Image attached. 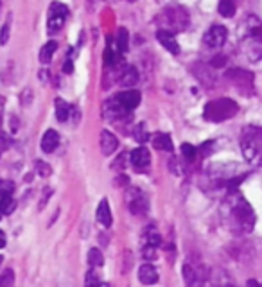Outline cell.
<instances>
[{
    "label": "cell",
    "instance_id": "2",
    "mask_svg": "<svg viewBox=\"0 0 262 287\" xmlns=\"http://www.w3.org/2000/svg\"><path fill=\"white\" fill-rule=\"evenodd\" d=\"M230 210V219L235 224V228L241 232H252L255 224V212L250 206V203L241 196H234L228 203Z\"/></svg>",
    "mask_w": 262,
    "mask_h": 287
},
{
    "label": "cell",
    "instance_id": "30",
    "mask_svg": "<svg viewBox=\"0 0 262 287\" xmlns=\"http://www.w3.org/2000/svg\"><path fill=\"white\" fill-rule=\"evenodd\" d=\"M135 140H137V142H145V140L149 139V135H147V129L144 128V126L142 124H138L137 128H135Z\"/></svg>",
    "mask_w": 262,
    "mask_h": 287
},
{
    "label": "cell",
    "instance_id": "34",
    "mask_svg": "<svg viewBox=\"0 0 262 287\" xmlns=\"http://www.w3.org/2000/svg\"><path fill=\"white\" fill-rule=\"evenodd\" d=\"M7 40H9V20H7L6 24L2 25V31H0V43H2V45H6Z\"/></svg>",
    "mask_w": 262,
    "mask_h": 287
},
{
    "label": "cell",
    "instance_id": "35",
    "mask_svg": "<svg viewBox=\"0 0 262 287\" xmlns=\"http://www.w3.org/2000/svg\"><path fill=\"white\" fill-rule=\"evenodd\" d=\"M142 253H144V259H147V260L156 259V248H151V246H144Z\"/></svg>",
    "mask_w": 262,
    "mask_h": 287
},
{
    "label": "cell",
    "instance_id": "17",
    "mask_svg": "<svg viewBox=\"0 0 262 287\" xmlns=\"http://www.w3.org/2000/svg\"><path fill=\"white\" fill-rule=\"evenodd\" d=\"M96 217L99 221V224H103L106 228L111 226V210H110V205H108V199H101L99 206H97Z\"/></svg>",
    "mask_w": 262,
    "mask_h": 287
},
{
    "label": "cell",
    "instance_id": "20",
    "mask_svg": "<svg viewBox=\"0 0 262 287\" xmlns=\"http://www.w3.org/2000/svg\"><path fill=\"white\" fill-rule=\"evenodd\" d=\"M162 239H160V234L156 232L155 226H147L144 230V246H151V248H158Z\"/></svg>",
    "mask_w": 262,
    "mask_h": 287
},
{
    "label": "cell",
    "instance_id": "22",
    "mask_svg": "<svg viewBox=\"0 0 262 287\" xmlns=\"http://www.w3.org/2000/svg\"><path fill=\"white\" fill-rule=\"evenodd\" d=\"M56 49H58V43L56 42H47L45 45L42 47V50H40V61L47 65L50 60H52V56H54V52H56Z\"/></svg>",
    "mask_w": 262,
    "mask_h": 287
},
{
    "label": "cell",
    "instance_id": "37",
    "mask_svg": "<svg viewBox=\"0 0 262 287\" xmlns=\"http://www.w3.org/2000/svg\"><path fill=\"white\" fill-rule=\"evenodd\" d=\"M227 63V58L224 56H216V60H212V67H223V65Z\"/></svg>",
    "mask_w": 262,
    "mask_h": 287
},
{
    "label": "cell",
    "instance_id": "38",
    "mask_svg": "<svg viewBox=\"0 0 262 287\" xmlns=\"http://www.w3.org/2000/svg\"><path fill=\"white\" fill-rule=\"evenodd\" d=\"M72 70H74V65H72V61H67L63 67V72L65 74H72Z\"/></svg>",
    "mask_w": 262,
    "mask_h": 287
},
{
    "label": "cell",
    "instance_id": "5",
    "mask_svg": "<svg viewBox=\"0 0 262 287\" xmlns=\"http://www.w3.org/2000/svg\"><path fill=\"white\" fill-rule=\"evenodd\" d=\"M241 149L246 160H255L262 152V128L259 126H246L241 135Z\"/></svg>",
    "mask_w": 262,
    "mask_h": 287
},
{
    "label": "cell",
    "instance_id": "10",
    "mask_svg": "<svg viewBox=\"0 0 262 287\" xmlns=\"http://www.w3.org/2000/svg\"><path fill=\"white\" fill-rule=\"evenodd\" d=\"M183 280L187 287H199L205 282V273L201 267L194 266V264H185L183 266Z\"/></svg>",
    "mask_w": 262,
    "mask_h": 287
},
{
    "label": "cell",
    "instance_id": "16",
    "mask_svg": "<svg viewBox=\"0 0 262 287\" xmlns=\"http://www.w3.org/2000/svg\"><path fill=\"white\" fill-rule=\"evenodd\" d=\"M138 280L142 282L144 285H153L158 282V271L151 266V264H144L138 270Z\"/></svg>",
    "mask_w": 262,
    "mask_h": 287
},
{
    "label": "cell",
    "instance_id": "26",
    "mask_svg": "<svg viewBox=\"0 0 262 287\" xmlns=\"http://www.w3.org/2000/svg\"><path fill=\"white\" fill-rule=\"evenodd\" d=\"M88 264L92 267H101L104 264V257H103V253L99 252L97 248H92L88 252Z\"/></svg>",
    "mask_w": 262,
    "mask_h": 287
},
{
    "label": "cell",
    "instance_id": "8",
    "mask_svg": "<svg viewBox=\"0 0 262 287\" xmlns=\"http://www.w3.org/2000/svg\"><path fill=\"white\" fill-rule=\"evenodd\" d=\"M126 201H128L131 214H135V216H142V214H145L149 208L147 198H145L144 192H140L138 188H129L128 196H126Z\"/></svg>",
    "mask_w": 262,
    "mask_h": 287
},
{
    "label": "cell",
    "instance_id": "25",
    "mask_svg": "<svg viewBox=\"0 0 262 287\" xmlns=\"http://www.w3.org/2000/svg\"><path fill=\"white\" fill-rule=\"evenodd\" d=\"M14 208H16V201L13 199V196H2L0 198V214H6V216H9V214L14 212Z\"/></svg>",
    "mask_w": 262,
    "mask_h": 287
},
{
    "label": "cell",
    "instance_id": "4",
    "mask_svg": "<svg viewBox=\"0 0 262 287\" xmlns=\"http://www.w3.org/2000/svg\"><path fill=\"white\" fill-rule=\"evenodd\" d=\"M237 111H239L237 103L224 97V99H217V101H212V103L207 104L203 115H205V119L210 122H223V121L232 119Z\"/></svg>",
    "mask_w": 262,
    "mask_h": 287
},
{
    "label": "cell",
    "instance_id": "12",
    "mask_svg": "<svg viewBox=\"0 0 262 287\" xmlns=\"http://www.w3.org/2000/svg\"><path fill=\"white\" fill-rule=\"evenodd\" d=\"M131 163L137 170H147L149 163H151V155L145 147H138L131 152Z\"/></svg>",
    "mask_w": 262,
    "mask_h": 287
},
{
    "label": "cell",
    "instance_id": "6",
    "mask_svg": "<svg viewBox=\"0 0 262 287\" xmlns=\"http://www.w3.org/2000/svg\"><path fill=\"white\" fill-rule=\"evenodd\" d=\"M67 14H68V9H67V6H63V4L54 2L52 6H50V9H49V22H47V29H49V34H54V32H58L61 27H63L65 20H67Z\"/></svg>",
    "mask_w": 262,
    "mask_h": 287
},
{
    "label": "cell",
    "instance_id": "13",
    "mask_svg": "<svg viewBox=\"0 0 262 287\" xmlns=\"http://www.w3.org/2000/svg\"><path fill=\"white\" fill-rule=\"evenodd\" d=\"M156 38H158V42L163 45V49H167L171 54H180V45H178L176 38H174L173 32L169 31H163V29H160V31H156Z\"/></svg>",
    "mask_w": 262,
    "mask_h": 287
},
{
    "label": "cell",
    "instance_id": "15",
    "mask_svg": "<svg viewBox=\"0 0 262 287\" xmlns=\"http://www.w3.org/2000/svg\"><path fill=\"white\" fill-rule=\"evenodd\" d=\"M117 147H119L117 137L104 129V131L101 133V151H103V155H106V156L114 155V152L117 151Z\"/></svg>",
    "mask_w": 262,
    "mask_h": 287
},
{
    "label": "cell",
    "instance_id": "23",
    "mask_svg": "<svg viewBox=\"0 0 262 287\" xmlns=\"http://www.w3.org/2000/svg\"><path fill=\"white\" fill-rule=\"evenodd\" d=\"M54 106H56V119H58V121H60V122L67 121L68 115H70V106H68V104L65 103L63 99H56Z\"/></svg>",
    "mask_w": 262,
    "mask_h": 287
},
{
    "label": "cell",
    "instance_id": "11",
    "mask_svg": "<svg viewBox=\"0 0 262 287\" xmlns=\"http://www.w3.org/2000/svg\"><path fill=\"white\" fill-rule=\"evenodd\" d=\"M103 113H104V117H106L108 121H119V119L126 117V115H128V111L122 108V104L119 103V99L115 97V99H110L106 104H104Z\"/></svg>",
    "mask_w": 262,
    "mask_h": 287
},
{
    "label": "cell",
    "instance_id": "39",
    "mask_svg": "<svg viewBox=\"0 0 262 287\" xmlns=\"http://www.w3.org/2000/svg\"><path fill=\"white\" fill-rule=\"evenodd\" d=\"M4 246H6V234L0 230V248H4Z\"/></svg>",
    "mask_w": 262,
    "mask_h": 287
},
{
    "label": "cell",
    "instance_id": "33",
    "mask_svg": "<svg viewBox=\"0 0 262 287\" xmlns=\"http://www.w3.org/2000/svg\"><path fill=\"white\" fill-rule=\"evenodd\" d=\"M99 285H101V282H99V278L96 277V273H93V271H88L85 278V287H99Z\"/></svg>",
    "mask_w": 262,
    "mask_h": 287
},
{
    "label": "cell",
    "instance_id": "28",
    "mask_svg": "<svg viewBox=\"0 0 262 287\" xmlns=\"http://www.w3.org/2000/svg\"><path fill=\"white\" fill-rule=\"evenodd\" d=\"M14 284V273L13 270H4L0 275V287H13Z\"/></svg>",
    "mask_w": 262,
    "mask_h": 287
},
{
    "label": "cell",
    "instance_id": "18",
    "mask_svg": "<svg viewBox=\"0 0 262 287\" xmlns=\"http://www.w3.org/2000/svg\"><path fill=\"white\" fill-rule=\"evenodd\" d=\"M60 144V135L54 129H47L45 135L42 139V151L43 152H52Z\"/></svg>",
    "mask_w": 262,
    "mask_h": 287
},
{
    "label": "cell",
    "instance_id": "32",
    "mask_svg": "<svg viewBox=\"0 0 262 287\" xmlns=\"http://www.w3.org/2000/svg\"><path fill=\"white\" fill-rule=\"evenodd\" d=\"M181 152H183V156L187 160H194L198 149H196L194 145H191V144H183V145H181Z\"/></svg>",
    "mask_w": 262,
    "mask_h": 287
},
{
    "label": "cell",
    "instance_id": "45",
    "mask_svg": "<svg viewBox=\"0 0 262 287\" xmlns=\"http://www.w3.org/2000/svg\"><path fill=\"white\" fill-rule=\"evenodd\" d=\"M0 6H2V4H0Z\"/></svg>",
    "mask_w": 262,
    "mask_h": 287
},
{
    "label": "cell",
    "instance_id": "19",
    "mask_svg": "<svg viewBox=\"0 0 262 287\" xmlns=\"http://www.w3.org/2000/svg\"><path fill=\"white\" fill-rule=\"evenodd\" d=\"M119 81H121L122 86H133L135 83L138 81V72L135 67H131V65H128V67H124V70L121 72V78H119Z\"/></svg>",
    "mask_w": 262,
    "mask_h": 287
},
{
    "label": "cell",
    "instance_id": "1",
    "mask_svg": "<svg viewBox=\"0 0 262 287\" xmlns=\"http://www.w3.org/2000/svg\"><path fill=\"white\" fill-rule=\"evenodd\" d=\"M241 49L250 61L262 60V20L253 14H250L241 25Z\"/></svg>",
    "mask_w": 262,
    "mask_h": 287
},
{
    "label": "cell",
    "instance_id": "31",
    "mask_svg": "<svg viewBox=\"0 0 262 287\" xmlns=\"http://www.w3.org/2000/svg\"><path fill=\"white\" fill-rule=\"evenodd\" d=\"M14 190V183L7 180H0V198L2 196H9Z\"/></svg>",
    "mask_w": 262,
    "mask_h": 287
},
{
    "label": "cell",
    "instance_id": "3",
    "mask_svg": "<svg viewBox=\"0 0 262 287\" xmlns=\"http://www.w3.org/2000/svg\"><path fill=\"white\" fill-rule=\"evenodd\" d=\"M158 24L163 31L169 32H181L189 27V13L180 6H171L160 13Z\"/></svg>",
    "mask_w": 262,
    "mask_h": 287
},
{
    "label": "cell",
    "instance_id": "44",
    "mask_svg": "<svg viewBox=\"0 0 262 287\" xmlns=\"http://www.w3.org/2000/svg\"><path fill=\"white\" fill-rule=\"evenodd\" d=\"M259 287H262V284H259Z\"/></svg>",
    "mask_w": 262,
    "mask_h": 287
},
{
    "label": "cell",
    "instance_id": "46",
    "mask_svg": "<svg viewBox=\"0 0 262 287\" xmlns=\"http://www.w3.org/2000/svg\"><path fill=\"white\" fill-rule=\"evenodd\" d=\"M131 2H133V0H131Z\"/></svg>",
    "mask_w": 262,
    "mask_h": 287
},
{
    "label": "cell",
    "instance_id": "24",
    "mask_svg": "<svg viewBox=\"0 0 262 287\" xmlns=\"http://www.w3.org/2000/svg\"><path fill=\"white\" fill-rule=\"evenodd\" d=\"M217 11H219L221 16L232 18L235 14V4H234V0H219Z\"/></svg>",
    "mask_w": 262,
    "mask_h": 287
},
{
    "label": "cell",
    "instance_id": "41",
    "mask_svg": "<svg viewBox=\"0 0 262 287\" xmlns=\"http://www.w3.org/2000/svg\"><path fill=\"white\" fill-rule=\"evenodd\" d=\"M2 113H4V99L0 97V122H2Z\"/></svg>",
    "mask_w": 262,
    "mask_h": 287
},
{
    "label": "cell",
    "instance_id": "43",
    "mask_svg": "<svg viewBox=\"0 0 262 287\" xmlns=\"http://www.w3.org/2000/svg\"><path fill=\"white\" fill-rule=\"evenodd\" d=\"M2 260H4V259H2V255H0V264H2Z\"/></svg>",
    "mask_w": 262,
    "mask_h": 287
},
{
    "label": "cell",
    "instance_id": "9",
    "mask_svg": "<svg viewBox=\"0 0 262 287\" xmlns=\"http://www.w3.org/2000/svg\"><path fill=\"white\" fill-rule=\"evenodd\" d=\"M227 79H230L237 88L241 90H252L253 86V74L248 70H242V68H232L227 72Z\"/></svg>",
    "mask_w": 262,
    "mask_h": 287
},
{
    "label": "cell",
    "instance_id": "29",
    "mask_svg": "<svg viewBox=\"0 0 262 287\" xmlns=\"http://www.w3.org/2000/svg\"><path fill=\"white\" fill-rule=\"evenodd\" d=\"M117 60H119L117 52H114L111 47H108V49L104 50V63H106V67H114V65L117 63Z\"/></svg>",
    "mask_w": 262,
    "mask_h": 287
},
{
    "label": "cell",
    "instance_id": "27",
    "mask_svg": "<svg viewBox=\"0 0 262 287\" xmlns=\"http://www.w3.org/2000/svg\"><path fill=\"white\" fill-rule=\"evenodd\" d=\"M129 47V34L126 29H119V36H117V49L119 52H126Z\"/></svg>",
    "mask_w": 262,
    "mask_h": 287
},
{
    "label": "cell",
    "instance_id": "40",
    "mask_svg": "<svg viewBox=\"0 0 262 287\" xmlns=\"http://www.w3.org/2000/svg\"><path fill=\"white\" fill-rule=\"evenodd\" d=\"M126 181H129V180H128V178L121 176V178H119V180H117V185H126Z\"/></svg>",
    "mask_w": 262,
    "mask_h": 287
},
{
    "label": "cell",
    "instance_id": "42",
    "mask_svg": "<svg viewBox=\"0 0 262 287\" xmlns=\"http://www.w3.org/2000/svg\"><path fill=\"white\" fill-rule=\"evenodd\" d=\"M99 287H110V285H108V284H101Z\"/></svg>",
    "mask_w": 262,
    "mask_h": 287
},
{
    "label": "cell",
    "instance_id": "7",
    "mask_svg": "<svg viewBox=\"0 0 262 287\" xmlns=\"http://www.w3.org/2000/svg\"><path fill=\"white\" fill-rule=\"evenodd\" d=\"M227 38H228V31L224 25H212L205 32V36H203V43L207 47H210V49H219V47L224 45Z\"/></svg>",
    "mask_w": 262,
    "mask_h": 287
},
{
    "label": "cell",
    "instance_id": "36",
    "mask_svg": "<svg viewBox=\"0 0 262 287\" xmlns=\"http://www.w3.org/2000/svg\"><path fill=\"white\" fill-rule=\"evenodd\" d=\"M36 165H38V173L42 174V176H47V174H50V169H49V165H47V163L36 162Z\"/></svg>",
    "mask_w": 262,
    "mask_h": 287
},
{
    "label": "cell",
    "instance_id": "21",
    "mask_svg": "<svg viewBox=\"0 0 262 287\" xmlns=\"http://www.w3.org/2000/svg\"><path fill=\"white\" fill-rule=\"evenodd\" d=\"M153 145H155L156 149H160V151H173V140H171L169 135H165V133H158V135L153 139Z\"/></svg>",
    "mask_w": 262,
    "mask_h": 287
},
{
    "label": "cell",
    "instance_id": "14",
    "mask_svg": "<svg viewBox=\"0 0 262 287\" xmlns=\"http://www.w3.org/2000/svg\"><path fill=\"white\" fill-rule=\"evenodd\" d=\"M119 103L122 104V108H124L126 111H131L135 110V108L140 104V93L137 92V90H128V92H122L117 95Z\"/></svg>",
    "mask_w": 262,
    "mask_h": 287
}]
</instances>
